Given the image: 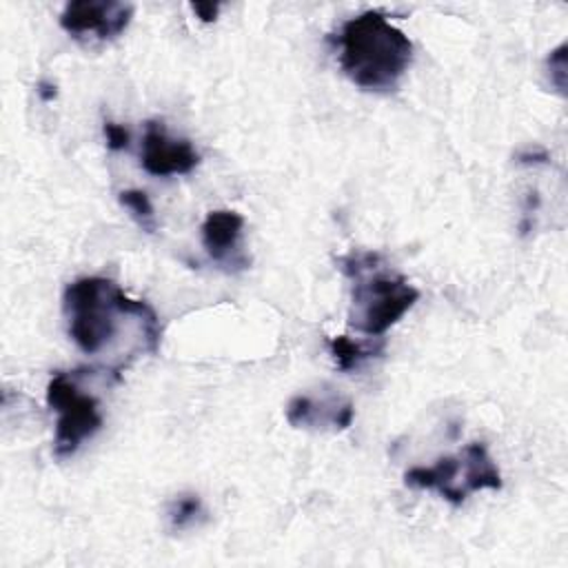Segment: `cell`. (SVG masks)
Instances as JSON below:
<instances>
[{"label": "cell", "mask_w": 568, "mask_h": 568, "mask_svg": "<svg viewBox=\"0 0 568 568\" xmlns=\"http://www.w3.org/2000/svg\"><path fill=\"white\" fill-rule=\"evenodd\" d=\"M202 246L206 255L222 264L226 271H244L248 266L246 255L242 253V233L244 217L233 209L209 211L202 226Z\"/></svg>", "instance_id": "9"}, {"label": "cell", "mask_w": 568, "mask_h": 568, "mask_svg": "<svg viewBox=\"0 0 568 568\" xmlns=\"http://www.w3.org/2000/svg\"><path fill=\"white\" fill-rule=\"evenodd\" d=\"M337 51L339 69L355 87L388 93L413 64L415 47L382 11L368 9L339 27Z\"/></svg>", "instance_id": "2"}, {"label": "cell", "mask_w": 568, "mask_h": 568, "mask_svg": "<svg viewBox=\"0 0 568 568\" xmlns=\"http://www.w3.org/2000/svg\"><path fill=\"white\" fill-rule=\"evenodd\" d=\"M62 313L71 342L91 357L106 362L115 377L140 355H158L162 326L155 308L129 297L118 282L87 275L69 282L62 293Z\"/></svg>", "instance_id": "1"}, {"label": "cell", "mask_w": 568, "mask_h": 568, "mask_svg": "<svg viewBox=\"0 0 568 568\" xmlns=\"http://www.w3.org/2000/svg\"><path fill=\"white\" fill-rule=\"evenodd\" d=\"M410 488L435 490L448 504L459 506L470 493L499 490L501 473L488 455L486 444L470 442L457 455H444L433 466H413L404 473Z\"/></svg>", "instance_id": "4"}, {"label": "cell", "mask_w": 568, "mask_h": 568, "mask_svg": "<svg viewBox=\"0 0 568 568\" xmlns=\"http://www.w3.org/2000/svg\"><path fill=\"white\" fill-rule=\"evenodd\" d=\"M102 133H104V140H106V149H109V151H124V149H129L131 133H129V129H124L122 124L109 120V122H104Z\"/></svg>", "instance_id": "14"}, {"label": "cell", "mask_w": 568, "mask_h": 568, "mask_svg": "<svg viewBox=\"0 0 568 568\" xmlns=\"http://www.w3.org/2000/svg\"><path fill=\"white\" fill-rule=\"evenodd\" d=\"M140 164L153 178L189 175L200 164V153L186 138H173L164 122L149 120L142 135Z\"/></svg>", "instance_id": "7"}, {"label": "cell", "mask_w": 568, "mask_h": 568, "mask_svg": "<svg viewBox=\"0 0 568 568\" xmlns=\"http://www.w3.org/2000/svg\"><path fill=\"white\" fill-rule=\"evenodd\" d=\"M546 69L550 75V84L559 89V93H566V42H561L557 49L550 51L546 58Z\"/></svg>", "instance_id": "13"}, {"label": "cell", "mask_w": 568, "mask_h": 568, "mask_svg": "<svg viewBox=\"0 0 568 568\" xmlns=\"http://www.w3.org/2000/svg\"><path fill=\"white\" fill-rule=\"evenodd\" d=\"M118 202L131 213V217L138 222V226L146 233H153L155 226H158V220H155V211H153V204L149 200V195L140 189H126V191H120L118 193Z\"/></svg>", "instance_id": "12"}, {"label": "cell", "mask_w": 568, "mask_h": 568, "mask_svg": "<svg viewBox=\"0 0 568 568\" xmlns=\"http://www.w3.org/2000/svg\"><path fill=\"white\" fill-rule=\"evenodd\" d=\"M337 262L351 282L348 326L366 337H384L419 300V291L375 251H351Z\"/></svg>", "instance_id": "3"}, {"label": "cell", "mask_w": 568, "mask_h": 568, "mask_svg": "<svg viewBox=\"0 0 568 568\" xmlns=\"http://www.w3.org/2000/svg\"><path fill=\"white\" fill-rule=\"evenodd\" d=\"M517 162L519 164H548L550 155L544 149H535V151H521L517 153Z\"/></svg>", "instance_id": "16"}, {"label": "cell", "mask_w": 568, "mask_h": 568, "mask_svg": "<svg viewBox=\"0 0 568 568\" xmlns=\"http://www.w3.org/2000/svg\"><path fill=\"white\" fill-rule=\"evenodd\" d=\"M204 515L206 510L202 497L195 493H180L166 506V521L173 532H182L197 526L204 519Z\"/></svg>", "instance_id": "11"}, {"label": "cell", "mask_w": 568, "mask_h": 568, "mask_svg": "<svg viewBox=\"0 0 568 568\" xmlns=\"http://www.w3.org/2000/svg\"><path fill=\"white\" fill-rule=\"evenodd\" d=\"M38 95H40V100L42 102H51V100H55V95H58V89H55V84H51V82H44V80H40L38 82Z\"/></svg>", "instance_id": "17"}, {"label": "cell", "mask_w": 568, "mask_h": 568, "mask_svg": "<svg viewBox=\"0 0 568 568\" xmlns=\"http://www.w3.org/2000/svg\"><path fill=\"white\" fill-rule=\"evenodd\" d=\"M191 9L202 22H213L220 13V4H213V2H193Z\"/></svg>", "instance_id": "15"}, {"label": "cell", "mask_w": 568, "mask_h": 568, "mask_svg": "<svg viewBox=\"0 0 568 568\" xmlns=\"http://www.w3.org/2000/svg\"><path fill=\"white\" fill-rule=\"evenodd\" d=\"M328 348L339 371H353L384 351V337L377 342H355L346 335H337L328 339Z\"/></svg>", "instance_id": "10"}, {"label": "cell", "mask_w": 568, "mask_h": 568, "mask_svg": "<svg viewBox=\"0 0 568 568\" xmlns=\"http://www.w3.org/2000/svg\"><path fill=\"white\" fill-rule=\"evenodd\" d=\"M135 7L113 0H73L67 2L58 22L62 31L82 47H102L120 38L131 24Z\"/></svg>", "instance_id": "6"}, {"label": "cell", "mask_w": 568, "mask_h": 568, "mask_svg": "<svg viewBox=\"0 0 568 568\" xmlns=\"http://www.w3.org/2000/svg\"><path fill=\"white\" fill-rule=\"evenodd\" d=\"M80 377V371H55L47 382V404L58 413L53 435V455L58 459L75 455L104 424L100 399L82 388Z\"/></svg>", "instance_id": "5"}, {"label": "cell", "mask_w": 568, "mask_h": 568, "mask_svg": "<svg viewBox=\"0 0 568 568\" xmlns=\"http://www.w3.org/2000/svg\"><path fill=\"white\" fill-rule=\"evenodd\" d=\"M284 415L293 428L339 433L353 424L355 406L348 397L333 390H324L320 397L304 393L288 399Z\"/></svg>", "instance_id": "8"}]
</instances>
